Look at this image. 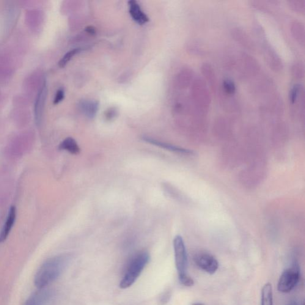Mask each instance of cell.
<instances>
[{"label": "cell", "mask_w": 305, "mask_h": 305, "mask_svg": "<svg viewBox=\"0 0 305 305\" xmlns=\"http://www.w3.org/2000/svg\"><path fill=\"white\" fill-rule=\"evenodd\" d=\"M80 48H75L68 51V53L62 57V59L60 60L59 62V67L60 68L65 67L69 62H70V60L72 59L76 54H78L79 52H80Z\"/></svg>", "instance_id": "25"}, {"label": "cell", "mask_w": 305, "mask_h": 305, "mask_svg": "<svg viewBox=\"0 0 305 305\" xmlns=\"http://www.w3.org/2000/svg\"><path fill=\"white\" fill-rule=\"evenodd\" d=\"M190 101L195 112L205 117L210 111L211 97L208 85L202 78H195L191 84Z\"/></svg>", "instance_id": "2"}, {"label": "cell", "mask_w": 305, "mask_h": 305, "mask_svg": "<svg viewBox=\"0 0 305 305\" xmlns=\"http://www.w3.org/2000/svg\"><path fill=\"white\" fill-rule=\"evenodd\" d=\"M288 305H297V304L295 303V302H292V303H290V304H288Z\"/></svg>", "instance_id": "30"}, {"label": "cell", "mask_w": 305, "mask_h": 305, "mask_svg": "<svg viewBox=\"0 0 305 305\" xmlns=\"http://www.w3.org/2000/svg\"><path fill=\"white\" fill-rule=\"evenodd\" d=\"M86 31L91 34H94L95 33V29L92 26L88 27L86 29Z\"/></svg>", "instance_id": "29"}, {"label": "cell", "mask_w": 305, "mask_h": 305, "mask_svg": "<svg viewBox=\"0 0 305 305\" xmlns=\"http://www.w3.org/2000/svg\"><path fill=\"white\" fill-rule=\"evenodd\" d=\"M59 148L60 150L68 151V152L73 154V155H76L80 152V148H79L75 140L71 137H68V138L63 140L62 143L59 145Z\"/></svg>", "instance_id": "21"}, {"label": "cell", "mask_w": 305, "mask_h": 305, "mask_svg": "<svg viewBox=\"0 0 305 305\" xmlns=\"http://www.w3.org/2000/svg\"><path fill=\"white\" fill-rule=\"evenodd\" d=\"M81 107L82 111L87 117H93L97 113L98 104L97 101H85L81 104Z\"/></svg>", "instance_id": "22"}, {"label": "cell", "mask_w": 305, "mask_h": 305, "mask_svg": "<svg viewBox=\"0 0 305 305\" xmlns=\"http://www.w3.org/2000/svg\"><path fill=\"white\" fill-rule=\"evenodd\" d=\"M288 6L294 12L304 15L305 13V0H290L288 1Z\"/></svg>", "instance_id": "24"}, {"label": "cell", "mask_w": 305, "mask_h": 305, "mask_svg": "<svg viewBox=\"0 0 305 305\" xmlns=\"http://www.w3.org/2000/svg\"><path fill=\"white\" fill-rule=\"evenodd\" d=\"M143 140L145 141L148 143L156 145V146L160 147L164 149H166L171 152L177 153L184 154V155H192L194 152L190 150L186 149V148H181L175 146V145L167 144L166 142H163L158 141L155 139L150 138V137H144Z\"/></svg>", "instance_id": "14"}, {"label": "cell", "mask_w": 305, "mask_h": 305, "mask_svg": "<svg viewBox=\"0 0 305 305\" xmlns=\"http://www.w3.org/2000/svg\"><path fill=\"white\" fill-rule=\"evenodd\" d=\"M46 87L44 85L42 89L38 94L35 105V119L38 125H39L42 118L44 106H45L46 97Z\"/></svg>", "instance_id": "18"}, {"label": "cell", "mask_w": 305, "mask_h": 305, "mask_svg": "<svg viewBox=\"0 0 305 305\" xmlns=\"http://www.w3.org/2000/svg\"><path fill=\"white\" fill-rule=\"evenodd\" d=\"M300 279V270L298 263H294L292 267L285 269L280 276L278 290L282 293H289L298 284Z\"/></svg>", "instance_id": "7"}, {"label": "cell", "mask_w": 305, "mask_h": 305, "mask_svg": "<svg viewBox=\"0 0 305 305\" xmlns=\"http://www.w3.org/2000/svg\"><path fill=\"white\" fill-rule=\"evenodd\" d=\"M69 257L60 255L47 260L38 269L34 279L38 288H45L56 280L67 265Z\"/></svg>", "instance_id": "1"}, {"label": "cell", "mask_w": 305, "mask_h": 305, "mask_svg": "<svg viewBox=\"0 0 305 305\" xmlns=\"http://www.w3.org/2000/svg\"><path fill=\"white\" fill-rule=\"evenodd\" d=\"M107 119H113L117 115V109L114 108H111L107 110L105 114Z\"/></svg>", "instance_id": "28"}, {"label": "cell", "mask_w": 305, "mask_h": 305, "mask_svg": "<svg viewBox=\"0 0 305 305\" xmlns=\"http://www.w3.org/2000/svg\"><path fill=\"white\" fill-rule=\"evenodd\" d=\"M194 260L198 267L208 274H215L218 269V260L213 255L208 253H200L196 255Z\"/></svg>", "instance_id": "9"}, {"label": "cell", "mask_w": 305, "mask_h": 305, "mask_svg": "<svg viewBox=\"0 0 305 305\" xmlns=\"http://www.w3.org/2000/svg\"><path fill=\"white\" fill-rule=\"evenodd\" d=\"M261 305H273V287L271 283H266L262 287Z\"/></svg>", "instance_id": "20"}, {"label": "cell", "mask_w": 305, "mask_h": 305, "mask_svg": "<svg viewBox=\"0 0 305 305\" xmlns=\"http://www.w3.org/2000/svg\"><path fill=\"white\" fill-rule=\"evenodd\" d=\"M29 297L23 305H43L48 300L49 293L45 288H39Z\"/></svg>", "instance_id": "17"}, {"label": "cell", "mask_w": 305, "mask_h": 305, "mask_svg": "<svg viewBox=\"0 0 305 305\" xmlns=\"http://www.w3.org/2000/svg\"><path fill=\"white\" fill-rule=\"evenodd\" d=\"M201 70L206 83L210 87L213 94H216L218 89V82L213 67L209 63H206L202 65Z\"/></svg>", "instance_id": "11"}, {"label": "cell", "mask_w": 305, "mask_h": 305, "mask_svg": "<svg viewBox=\"0 0 305 305\" xmlns=\"http://www.w3.org/2000/svg\"><path fill=\"white\" fill-rule=\"evenodd\" d=\"M231 33H232L233 40L238 45L250 51H255L256 47H255L254 41L245 30L240 27H235L233 28Z\"/></svg>", "instance_id": "10"}, {"label": "cell", "mask_w": 305, "mask_h": 305, "mask_svg": "<svg viewBox=\"0 0 305 305\" xmlns=\"http://www.w3.org/2000/svg\"><path fill=\"white\" fill-rule=\"evenodd\" d=\"M195 78L194 71L191 69L186 68L178 74L177 86L180 89H186L191 86Z\"/></svg>", "instance_id": "13"}, {"label": "cell", "mask_w": 305, "mask_h": 305, "mask_svg": "<svg viewBox=\"0 0 305 305\" xmlns=\"http://www.w3.org/2000/svg\"><path fill=\"white\" fill-rule=\"evenodd\" d=\"M218 92L226 95L235 96L237 92V87L232 79H225L222 82L219 88L218 87L217 91V93Z\"/></svg>", "instance_id": "19"}, {"label": "cell", "mask_w": 305, "mask_h": 305, "mask_svg": "<svg viewBox=\"0 0 305 305\" xmlns=\"http://www.w3.org/2000/svg\"><path fill=\"white\" fill-rule=\"evenodd\" d=\"M290 31L296 42L301 46H305V31L303 23L298 20H294L290 23Z\"/></svg>", "instance_id": "15"}, {"label": "cell", "mask_w": 305, "mask_h": 305, "mask_svg": "<svg viewBox=\"0 0 305 305\" xmlns=\"http://www.w3.org/2000/svg\"><path fill=\"white\" fill-rule=\"evenodd\" d=\"M238 78L241 80H249L256 78L260 72L259 62L251 55L241 53L235 63Z\"/></svg>", "instance_id": "6"}, {"label": "cell", "mask_w": 305, "mask_h": 305, "mask_svg": "<svg viewBox=\"0 0 305 305\" xmlns=\"http://www.w3.org/2000/svg\"><path fill=\"white\" fill-rule=\"evenodd\" d=\"M289 103L291 112L299 117H304L305 91L303 85L295 84L291 88L289 93Z\"/></svg>", "instance_id": "8"}, {"label": "cell", "mask_w": 305, "mask_h": 305, "mask_svg": "<svg viewBox=\"0 0 305 305\" xmlns=\"http://www.w3.org/2000/svg\"><path fill=\"white\" fill-rule=\"evenodd\" d=\"M174 249L176 268L181 284L186 287L194 285L193 280L188 274V254L185 243L181 235H176L174 239Z\"/></svg>", "instance_id": "3"}, {"label": "cell", "mask_w": 305, "mask_h": 305, "mask_svg": "<svg viewBox=\"0 0 305 305\" xmlns=\"http://www.w3.org/2000/svg\"><path fill=\"white\" fill-rule=\"evenodd\" d=\"M255 34L259 40L261 48L262 49L263 56L268 67L276 72H279L283 69V63L277 51L266 39L264 30L259 24L255 26Z\"/></svg>", "instance_id": "4"}, {"label": "cell", "mask_w": 305, "mask_h": 305, "mask_svg": "<svg viewBox=\"0 0 305 305\" xmlns=\"http://www.w3.org/2000/svg\"><path fill=\"white\" fill-rule=\"evenodd\" d=\"M129 12H130L131 18L135 22L139 24H144L149 21V19L145 15L140 6L138 2L135 0H131L128 2Z\"/></svg>", "instance_id": "12"}, {"label": "cell", "mask_w": 305, "mask_h": 305, "mask_svg": "<svg viewBox=\"0 0 305 305\" xmlns=\"http://www.w3.org/2000/svg\"><path fill=\"white\" fill-rule=\"evenodd\" d=\"M251 5L255 9L261 11L262 12L269 13L271 12L270 7L267 2L260 1H251Z\"/></svg>", "instance_id": "26"}, {"label": "cell", "mask_w": 305, "mask_h": 305, "mask_svg": "<svg viewBox=\"0 0 305 305\" xmlns=\"http://www.w3.org/2000/svg\"><path fill=\"white\" fill-rule=\"evenodd\" d=\"M65 97V92L63 89H60L57 91L56 95H55V97L53 101V103L54 104H58L63 100V98Z\"/></svg>", "instance_id": "27"}, {"label": "cell", "mask_w": 305, "mask_h": 305, "mask_svg": "<svg viewBox=\"0 0 305 305\" xmlns=\"http://www.w3.org/2000/svg\"><path fill=\"white\" fill-rule=\"evenodd\" d=\"M149 259V255L147 252L140 253L135 256L126 268L119 287L122 289L131 287L139 278Z\"/></svg>", "instance_id": "5"}, {"label": "cell", "mask_w": 305, "mask_h": 305, "mask_svg": "<svg viewBox=\"0 0 305 305\" xmlns=\"http://www.w3.org/2000/svg\"><path fill=\"white\" fill-rule=\"evenodd\" d=\"M291 72L294 78L301 80L305 76V67L304 63L301 61L296 62L293 64Z\"/></svg>", "instance_id": "23"}, {"label": "cell", "mask_w": 305, "mask_h": 305, "mask_svg": "<svg viewBox=\"0 0 305 305\" xmlns=\"http://www.w3.org/2000/svg\"><path fill=\"white\" fill-rule=\"evenodd\" d=\"M16 216V210L15 207H12L10 209L7 218L3 228L0 233V243L4 242L9 235L14 224H15Z\"/></svg>", "instance_id": "16"}, {"label": "cell", "mask_w": 305, "mask_h": 305, "mask_svg": "<svg viewBox=\"0 0 305 305\" xmlns=\"http://www.w3.org/2000/svg\"><path fill=\"white\" fill-rule=\"evenodd\" d=\"M203 305V304H202L197 303V304H193V305Z\"/></svg>", "instance_id": "31"}]
</instances>
